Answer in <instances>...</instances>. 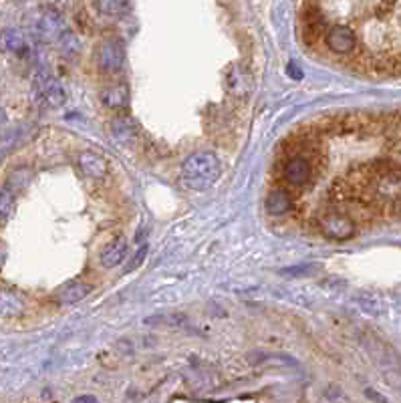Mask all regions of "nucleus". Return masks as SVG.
Segmentation results:
<instances>
[{
	"label": "nucleus",
	"mask_w": 401,
	"mask_h": 403,
	"mask_svg": "<svg viewBox=\"0 0 401 403\" xmlns=\"http://www.w3.org/2000/svg\"><path fill=\"white\" fill-rule=\"evenodd\" d=\"M222 176L220 160L212 152L192 153L181 166V180L188 188L204 192L210 190Z\"/></svg>",
	"instance_id": "2"
},
{
	"label": "nucleus",
	"mask_w": 401,
	"mask_h": 403,
	"mask_svg": "<svg viewBox=\"0 0 401 403\" xmlns=\"http://www.w3.org/2000/svg\"><path fill=\"white\" fill-rule=\"evenodd\" d=\"M37 87H39L41 95L47 99L49 105L59 107V105L65 103V91H63V87H61V83L56 81L55 77H51V75H47V73H41V75L37 77Z\"/></svg>",
	"instance_id": "8"
},
{
	"label": "nucleus",
	"mask_w": 401,
	"mask_h": 403,
	"mask_svg": "<svg viewBox=\"0 0 401 403\" xmlns=\"http://www.w3.org/2000/svg\"><path fill=\"white\" fill-rule=\"evenodd\" d=\"M6 42L14 51H18V47H23V39H20L18 32H6Z\"/></svg>",
	"instance_id": "18"
},
{
	"label": "nucleus",
	"mask_w": 401,
	"mask_h": 403,
	"mask_svg": "<svg viewBox=\"0 0 401 403\" xmlns=\"http://www.w3.org/2000/svg\"><path fill=\"white\" fill-rule=\"evenodd\" d=\"M323 42H325L327 51L339 59H353V63L359 59L361 49L357 32L347 25H335V27L327 28Z\"/></svg>",
	"instance_id": "4"
},
{
	"label": "nucleus",
	"mask_w": 401,
	"mask_h": 403,
	"mask_svg": "<svg viewBox=\"0 0 401 403\" xmlns=\"http://www.w3.org/2000/svg\"><path fill=\"white\" fill-rule=\"evenodd\" d=\"M313 222L318 228V232L323 236L331 238V240H347L355 234L357 230V222L355 218L345 212V210L339 208H325L315 214Z\"/></svg>",
	"instance_id": "3"
},
{
	"label": "nucleus",
	"mask_w": 401,
	"mask_h": 403,
	"mask_svg": "<svg viewBox=\"0 0 401 403\" xmlns=\"http://www.w3.org/2000/svg\"><path fill=\"white\" fill-rule=\"evenodd\" d=\"M313 270H318V266H292V268H285V270H280V275H285V277H309Z\"/></svg>",
	"instance_id": "17"
},
{
	"label": "nucleus",
	"mask_w": 401,
	"mask_h": 403,
	"mask_svg": "<svg viewBox=\"0 0 401 403\" xmlns=\"http://www.w3.org/2000/svg\"><path fill=\"white\" fill-rule=\"evenodd\" d=\"M131 2L129 0H97V8L101 14L107 16H119L129 11Z\"/></svg>",
	"instance_id": "15"
},
{
	"label": "nucleus",
	"mask_w": 401,
	"mask_h": 403,
	"mask_svg": "<svg viewBox=\"0 0 401 403\" xmlns=\"http://www.w3.org/2000/svg\"><path fill=\"white\" fill-rule=\"evenodd\" d=\"M75 402H97L95 397H91V395H81V397H77Z\"/></svg>",
	"instance_id": "20"
},
{
	"label": "nucleus",
	"mask_w": 401,
	"mask_h": 403,
	"mask_svg": "<svg viewBox=\"0 0 401 403\" xmlns=\"http://www.w3.org/2000/svg\"><path fill=\"white\" fill-rule=\"evenodd\" d=\"M321 166L315 157H311L309 153L299 152V150H282L280 148V162H278V174L282 186L289 190H301L306 188L315 174L317 167Z\"/></svg>",
	"instance_id": "1"
},
{
	"label": "nucleus",
	"mask_w": 401,
	"mask_h": 403,
	"mask_svg": "<svg viewBox=\"0 0 401 403\" xmlns=\"http://www.w3.org/2000/svg\"><path fill=\"white\" fill-rule=\"evenodd\" d=\"M125 61V47L119 39H105L97 49V65L103 73H115Z\"/></svg>",
	"instance_id": "6"
},
{
	"label": "nucleus",
	"mask_w": 401,
	"mask_h": 403,
	"mask_svg": "<svg viewBox=\"0 0 401 403\" xmlns=\"http://www.w3.org/2000/svg\"><path fill=\"white\" fill-rule=\"evenodd\" d=\"M103 101H105V105H109L113 109H121V107H125L127 101H129L127 85L125 83L113 85L109 89H105V91H103Z\"/></svg>",
	"instance_id": "13"
},
{
	"label": "nucleus",
	"mask_w": 401,
	"mask_h": 403,
	"mask_svg": "<svg viewBox=\"0 0 401 403\" xmlns=\"http://www.w3.org/2000/svg\"><path fill=\"white\" fill-rule=\"evenodd\" d=\"M4 258H6V251H4V246H2V242H0V266L4 263Z\"/></svg>",
	"instance_id": "21"
},
{
	"label": "nucleus",
	"mask_w": 401,
	"mask_h": 403,
	"mask_svg": "<svg viewBox=\"0 0 401 403\" xmlns=\"http://www.w3.org/2000/svg\"><path fill=\"white\" fill-rule=\"evenodd\" d=\"M145 254H148V244H145V246H141V251H139L138 254L133 256V263H131V266H129L127 270H131V268H138V266L143 263V256H145Z\"/></svg>",
	"instance_id": "19"
},
{
	"label": "nucleus",
	"mask_w": 401,
	"mask_h": 403,
	"mask_svg": "<svg viewBox=\"0 0 401 403\" xmlns=\"http://www.w3.org/2000/svg\"><path fill=\"white\" fill-rule=\"evenodd\" d=\"M89 292H91V284H87V282H67L65 287H61L56 291V301L63 305H73V303L83 301Z\"/></svg>",
	"instance_id": "10"
},
{
	"label": "nucleus",
	"mask_w": 401,
	"mask_h": 403,
	"mask_svg": "<svg viewBox=\"0 0 401 403\" xmlns=\"http://www.w3.org/2000/svg\"><path fill=\"white\" fill-rule=\"evenodd\" d=\"M25 308L23 299L11 291H0V315L2 317H14Z\"/></svg>",
	"instance_id": "14"
},
{
	"label": "nucleus",
	"mask_w": 401,
	"mask_h": 403,
	"mask_svg": "<svg viewBox=\"0 0 401 403\" xmlns=\"http://www.w3.org/2000/svg\"><path fill=\"white\" fill-rule=\"evenodd\" d=\"M125 254H127V240L115 238L109 244H105V248L101 251V265L105 268H115L124 263Z\"/></svg>",
	"instance_id": "9"
},
{
	"label": "nucleus",
	"mask_w": 401,
	"mask_h": 403,
	"mask_svg": "<svg viewBox=\"0 0 401 403\" xmlns=\"http://www.w3.org/2000/svg\"><path fill=\"white\" fill-rule=\"evenodd\" d=\"M325 32H327L325 14L317 4H313L309 0L303 6V11H301V37H303V42L306 47L315 49L318 42H323Z\"/></svg>",
	"instance_id": "5"
},
{
	"label": "nucleus",
	"mask_w": 401,
	"mask_h": 403,
	"mask_svg": "<svg viewBox=\"0 0 401 403\" xmlns=\"http://www.w3.org/2000/svg\"><path fill=\"white\" fill-rule=\"evenodd\" d=\"M13 208H14V192L13 188H11V184H8L6 188L0 190V224L8 220V216H11Z\"/></svg>",
	"instance_id": "16"
},
{
	"label": "nucleus",
	"mask_w": 401,
	"mask_h": 403,
	"mask_svg": "<svg viewBox=\"0 0 401 403\" xmlns=\"http://www.w3.org/2000/svg\"><path fill=\"white\" fill-rule=\"evenodd\" d=\"M264 208L270 216H285L294 208V198L292 192L285 186H277L273 188L268 196H266V202H264Z\"/></svg>",
	"instance_id": "7"
},
{
	"label": "nucleus",
	"mask_w": 401,
	"mask_h": 403,
	"mask_svg": "<svg viewBox=\"0 0 401 403\" xmlns=\"http://www.w3.org/2000/svg\"><path fill=\"white\" fill-rule=\"evenodd\" d=\"M39 32L44 41H55L56 37L63 35V20L56 13H47L39 23Z\"/></svg>",
	"instance_id": "12"
},
{
	"label": "nucleus",
	"mask_w": 401,
	"mask_h": 403,
	"mask_svg": "<svg viewBox=\"0 0 401 403\" xmlns=\"http://www.w3.org/2000/svg\"><path fill=\"white\" fill-rule=\"evenodd\" d=\"M79 166L83 169V174L87 178H93V180H101L105 174H107V164L105 160L97 155V153L85 152L81 157H79Z\"/></svg>",
	"instance_id": "11"
}]
</instances>
